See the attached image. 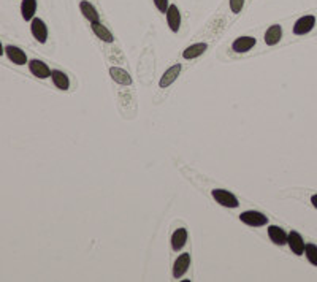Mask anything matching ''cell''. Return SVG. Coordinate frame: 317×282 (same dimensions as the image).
I'll return each instance as SVG.
<instances>
[{
    "mask_svg": "<svg viewBox=\"0 0 317 282\" xmlns=\"http://www.w3.org/2000/svg\"><path fill=\"white\" fill-rule=\"evenodd\" d=\"M243 7H244V0H230V8H232V13H235V14L241 13Z\"/></svg>",
    "mask_w": 317,
    "mask_h": 282,
    "instance_id": "22",
    "label": "cell"
},
{
    "mask_svg": "<svg viewBox=\"0 0 317 282\" xmlns=\"http://www.w3.org/2000/svg\"><path fill=\"white\" fill-rule=\"evenodd\" d=\"M181 70H182L181 64H176V65L170 67V68L164 73V75H162V78H161V83H158V86H161V87H168L170 84H173V83L176 81V78L179 76Z\"/></svg>",
    "mask_w": 317,
    "mask_h": 282,
    "instance_id": "10",
    "label": "cell"
},
{
    "mask_svg": "<svg viewBox=\"0 0 317 282\" xmlns=\"http://www.w3.org/2000/svg\"><path fill=\"white\" fill-rule=\"evenodd\" d=\"M154 5H155V8L161 11V13H167V10H168V0H154Z\"/></svg>",
    "mask_w": 317,
    "mask_h": 282,
    "instance_id": "23",
    "label": "cell"
},
{
    "mask_svg": "<svg viewBox=\"0 0 317 282\" xmlns=\"http://www.w3.org/2000/svg\"><path fill=\"white\" fill-rule=\"evenodd\" d=\"M305 255L314 266H317V246L315 244H306Z\"/></svg>",
    "mask_w": 317,
    "mask_h": 282,
    "instance_id": "21",
    "label": "cell"
},
{
    "mask_svg": "<svg viewBox=\"0 0 317 282\" xmlns=\"http://www.w3.org/2000/svg\"><path fill=\"white\" fill-rule=\"evenodd\" d=\"M186 241H187L186 228H178L175 233L171 235V247H173V250H181L186 246Z\"/></svg>",
    "mask_w": 317,
    "mask_h": 282,
    "instance_id": "19",
    "label": "cell"
},
{
    "mask_svg": "<svg viewBox=\"0 0 317 282\" xmlns=\"http://www.w3.org/2000/svg\"><path fill=\"white\" fill-rule=\"evenodd\" d=\"M240 220L243 224L246 225H251V227H262V225H267L268 224V219L265 214L258 213V211H246L240 216Z\"/></svg>",
    "mask_w": 317,
    "mask_h": 282,
    "instance_id": "2",
    "label": "cell"
},
{
    "mask_svg": "<svg viewBox=\"0 0 317 282\" xmlns=\"http://www.w3.org/2000/svg\"><path fill=\"white\" fill-rule=\"evenodd\" d=\"M211 195L216 200V203H219L221 206H225V208H238L240 206L238 198L232 194V192H228V190L214 189Z\"/></svg>",
    "mask_w": 317,
    "mask_h": 282,
    "instance_id": "1",
    "label": "cell"
},
{
    "mask_svg": "<svg viewBox=\"0 0 317 282\" xmlns=\"http://www.w3.org/2000/svg\"><path fill=\"white\" fill-rule=\"evenodd\" d=\"M255 46V38L254 37H240L233 41L232 48L235 53H248Z\"/></svg>",
    "mask_w": 317,
    "mask_h": 282,
    "instance_id": "11",
    "label": "cell"
},
{
    "mask_svg": "<svg viewBox=\"0 0 317 282\" xmlns=\"http://www.w3.org/2000/svg\"><path fill=\"white\" fill-rule=\"evenodd\" d=\"M315 25V16L312 14H308V16L300 18L295 24H294V34L295 35H306L309 34Z\"/></svg>",
    "mask_w": 317,
    "mask_h": 282,
    "instance_id": "3",
    "label": "cell"
},
{
    "mask_svg": "<svg viewBox=\"0 0 317 282\" xmlns=\"http://www.w3.org/2000/svg\"><path fill=\"white\" fill-rule=\"evenodd\" d=\"M29 68H31V73L34 76L40 78V80H46L51 76V70L49 67L45 64V62H41L38 61V59H34V61L29 62Z\"/></svg>",
    "mask_w": 317,
    "mask_h": 282,
    "instance_id": "6",
    "label": "cell"
},
{
    "mask_svg": "<svg viewBox=\"0 0 317 282\" xmlns=\"http://www.w3.org/2000/svg\"><path fill=\"white\" fill-rule=\"evenodd\" d=\"M268 236H270V240L275 243L276 246L287 244V233L281 227H278V225H270L268 227Z\"/></svg>",
    "mask_w": 317,
    "mask_h": 282,
    "instance_id": "14",
    "label": "cell"
},
{
    "mask_svg": "<svg viewBox=\"0 0 317 282\" xmlns=\"http://www.w3.org/2000/svg\"><path fill=\"white\" fill-rule=\"evenodd\" d=\"M37 11V0H22L21 4V14L24 21H32Z\"/></svg>",
    "mask_w": 317,
    "mask_h": 282,
    "instance_id": "15",
    "label": "cell"
},
{
    "mask_svg": "<svg viewBox=\"0 0 317 282\" xmlns=\"http://www.w3.org/2000/svg\"><path fill=\"white\" fill-rule=\"evenodd\" d=\"M110 75H111L113 81H116L118 84H122V86H130L132 84V76L128 75V73L124 68L111 67L110 68Z\"/></svg>",
    "mask_w": 317,
    "mask_h": 282,
    "instance_id": "13",
    "label": "cell"
},
{
    "mask_svg": "<svg viewBox=\"0 0 317 282\" xmlns=\"http://www.w3.org/2000/svg\"><path fill=\"white\" fill-rule=\"evenodd\" d=\"M51 78H52V83L57 89H61V91H67L70 87V81H68V76L65 75L64 71L61 70H54L51 71Z\"/></svg>",
    "mask_w": 317,
    "mask_h": 282,
    "instance_id": "18",
    "label": "cell"
},
{
    "mask_svg": "<svg viewBox=\"0 0 317 282\" xmlns=\"http://www.w3.org/2000/svg\"><path fill=\"white\" fill-rule=\"evenodd\" d=\"M167 24L171 29V32H178L181 25V13L176 5H170L167 10Z\"/></svg>",
    "mask_w": 317,
    "mask_h": 282,
    "instance_id": "9",
    "label": "cell"
},
{
    "mask_svg": "<svg viewBox=\"0 0 317 282\" xmlns=\"http://www.w3.org/2000/svg\"><path fill=\"white\" fill-rule=\"evenodd\" d=\"M189 266H191V255L189 254H181L175 265H173V276H175L176 279L182 277L186 274V271L189 270Z\"/></svg>",
    "mask_w": 317,
    "mask_h": 282,
    "instance_id": "7",
    "label": "cell"
},
{
    "mask_svg": "<svg viewBox=\"0 0 317 282\" xmlns=\"http://www.w3.org/2000/svg\"><path fill=\"white\" fill-rule=\"evenodd\" d=\"M80 8H81V11H83V14H84V18L88 19V21H91V22H97L98 19H100V16H98V13H97V10L89 4V2H81L80 4Z\"/></svg>",
    "mask_w": 317,
    "mask_h": 282,
    "instance_id": "20",
    "label": "cell"
},
{
    "mask_svg": "<svg viewBox=\"0 0 317 282\" xmlns=\"http://www.w3.org/2000/svg\"><path fill=\"white\" fill-rule=\"evenodd\" d=\"M5 54H7V57L10 59V61H11L13 64H16V65H24V64H27V56H25V53H24L21 48H18V46H13V44H8V46L5 48Z\"/></svg>",
    "mask_w": 317,
    "mask_h": 282,
    "instance_id": "8",
    "label": "cell"
},
{
    "mask_svg": "<svg viewBox=\"0 0 317 282\" xmlns=\"http://www.w3.org/2000/svg\"><path fill=\"white\" fill-rule=\"evenodd\" d=\"M31 31H32V35L35 37V40L38 43H46V40H48V27H46L45 22H43V19L34 18L31 21Z\"/></svg>",
    "mask_w": 317,
    "mask_h": 282,
    "instance_id": "4",
    "label": "cell"
},
{
    "mask_svg": "<svg viewBox=\"0 0 317 282\" xmlns=\"http://www.w3.org/2000/svg\"><path fill=\"white\" fill-rule=\"evenodd\" d=\"M91 25H92V31H94V34L102 40V41H105V43H113V34L108 31V29L103 25V24H100V21H97V22H91Z\"/></svg>",
    "mask_w": 317,
    "mask_h": 282,
    "instance_id": "17",
    "label": "cell"
},
{
    "mask_svg": "<svg viewBox=\"0 0 317 282\" xmlns=\"http://www.w3.org/2000/svg\"><path fill=\"white\" fill-rule=\"evenodd\" d=\"M311 203H312V206H314V208H315V210H317V194L311 197Z\"/></svg>",
    "mask_w": 317,
    "mask_h": 282,
    "instance_id": "24",
    "label": "cell"
},
{
    "mask_svg": "<svg viewBox=\"0 0 317 282\" xmlns=\"http://www.w3.org/2000/svg\"><path fill=\"white\" fill-rule=\"evenodd\" d=\"M281 38H282V27L279 24L270 25L268 31L265 32V43L268 46H275V44L279 43Z\"/></svg>",
    "mask_w": 317,
    "mask_h": 282,
    "instance_id": "12",
    "label": "cell"
},
{
    "mask_svg": "<svg viewBox=\"0 0 317 282\" xmlns=\"http://www.w3.org/2000/svg\"><path fill=\"white\" fill-rule=\"evenodd\" d=\"M287 244L290 246V250L294 252L295 255H303V254H305V247H306V244H305L303 238H301V235L297 233L295 230L287 235Z\"/></svg>",
    "mask_w": 317,
    "mask_h": 282,
    "instance_id": "5",
    "label": "cell"
},
{
    "mask_svg": "<svg viewBox=\"0 0 317 282\" xmlns=\"http://www.w3.org/2000/svg\"><path fill=\"white\" fill-rule=\"evenodd\" d=\"M206 49H208V44L206 43H195V44H191L189 48L184 49L182 57L184 59H195V57H200Z\"/></svg>",
    "mask_w": 317,
    "mask_h": 282,
    "instance_id": "16",
    "label": "cell"
},
{
    "mask_svg": "<svg viewBox=\"0 0 317 282\" xmlns=\"http://www.w3.org/2000/svg\"><path fill=\"white\" fill-rule=\"evenodd\" d=\"M4 53H5V51H4V46H2V43H0V56H2Z\"/></svg>",
    "mask_w": 317,
    "mask_h": 282,
    "instance_id": "25",
    "label": "cell"
}]
</instances>
